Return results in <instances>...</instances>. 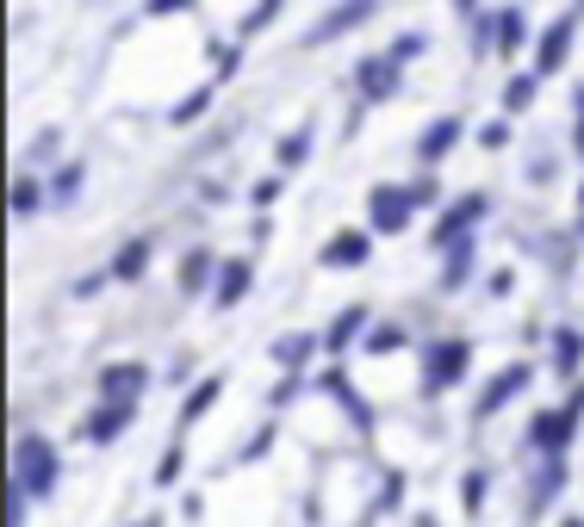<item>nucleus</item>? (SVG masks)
I'll list each match as a JSON object with an SVG mask.
<instances>
[{
    "label": "nucleus",
    "mask_w": 584,
    "mask_h": 527,
    "mask_svg": "<svg viewBox=\"0 0 584 527\" xmlns=\"http://www.w3.org/2000/svg\"><path fill=\"white\" fill-rule=\"evenodd\" d=\"M57 478H63V465H57V447H50L44 434H19L13 447V484L25 496H50L57 490Z\"/></svg>",
    "instance_id": "nucleus-1"
},
{
    "label": "nucleus",
    "mask_w": 584,
    "mask_h": 527,
    "mask_svg": "<svg viewBox=\"0 0 584 527\" xmlns=\"http://www.w3.org/2000/svg\"><path fill=\"white\" fill-rule=\"evenodd\" d=\"M578 416H584V385L572 391L560 410H535V422H529V441H535L541 459H560V453L572 447V428H578Z\"/></svg>",
    "instance_id": "nucleus-2"
},
{
    "label": "nucleus",
    "mask_w": 584,
    "mask_h": 527,
    "mask_svg": "<svg viewBox=\"0 0 584 527\" xmlns=\"http://www.w3.org/2000/svg\"><path fill=\"white\" fill-rule=\"evenodd\" d=\"M467 366H473V341H429V354H423V397H442V391H454L460 379H467Z\"/></svg>",
    "instance_id": "nucleus-3"
},
{
    "label": "nucleus",
    "mask_w": 584,
    "mask_h": 527,
    "mask_svg": "<svg viewBox=\"0 0 584 527\" xmlns=\"http://www.w3.org/2000/svg\"><path fill=\"white\" fill-rule=\"evenodd\" d=\"M411 211H423L417 205V186H373L367 193V230L373 236H398V230H411Z\"/></svg>",
    "instance_id": "nucleus-4"
},
{
    "label": "nucleus",
    "mask_w": 584,
    "mask_h": 527,
    "mask_svg": "<svg viewBox=\"0 0 584 527\" xmlns=\"http://www.w3.org/2000/svg\"><path fill=\"white\" fill-rule=\"evenodd\" d=\"M485 211H491V199L485 193H460L454 205H448L442 217H436V230H429V242H436V255H442L448 242H467V236L485 224Z\"/></svg>",
    "instance_id": "nucleus-5"
},
{
    "label": "nucleus",
    "mask_w": 584,
    "mask_h": 527,
    "mask_svg": "<svg viewBox=\"0 0 584 527\" xmlns=\"http://www.w3.org/2000/svg\"><path fill=\"white\" fill-rule=\"evenodd\" d=\"M578 13L584 7H572V13H560L547 31L535 38V75L547 81V75H560L566 69V56H572V31H578Z\"/></svg>",
    "instance_id": "nucleus-6"
},
{
    "label": "nucleus",
    "mask_w": 584,
    "mask_h": 527,
    "mask_svg": "<svg viewBox=\"0 0 584 527\" xmlns=\"http://www.w3.org/2000/svg\"><path fill=\"white\" fill-rule=\"evenodd\" d=\"M137 422V403H125V397H100L94 403V416H81V441H94V447H112L119 434Z\"/></svg>",
    "instance_id": "nucleus-7"
},
{
    "label": "nucleus",
    "mask_w": 584,
    "mask_h": 527,
    "mask_svg": "<svg viewBox=\"0 0 584 527\" xmlns=\"http://www.w3.org/2000/svg\"><path fill=\"white\" fill-rule=\"evenodd\" d=\"M355 87H361V106H379V100H392V93L404 87V69H398L386 50H379V56H361L355 62Z\"/></svg>",
    "instance_id": "nucleus-8"
},
{
    "label": "nucleus",
    "mask_w": 584,
    "mask_h": 527,
    "mask_svg": "<svg viewBox=\"0 0 584 527\" xmlns=\"http://www.w3.org/2000/svg\"><path fill=\"white\" fill-rule=\"evenodd\" d=\"M460 137H467V118H460V112H442V118H429V124H423V137H417V162H423V168H442L448 155H454Z\"/></svg>",
    "instance_id": "nucleus-9"
},
{
    "label": "nucleus",
    "mask_w": 584,
    "mask_h": 527,
    "mask_svg": "<svg viewBox=\"0 0 584 527\" xmlns=\"http://www.w3.org/2000/svg\"><path fill=\"white\" fill-rule=\"evenodd\" d=\"M94 391H100V397H125V403H137L143 391H150V366H143V360H112V366L94 372Z\"/></svg>",
    "instance_id": "nucleus-10"
},
{
    "label": "nucleus",
    "mask_w": 584,
    "mask_h": 527,
    "mask_svg": "<svg viewBox=\"0 0 584 527\" xmlns=\"http://www.w3.org/2000/svg\"><path fill=\"white\" fill-rule=\"evenodd\" d=\"M373 7H386V0H336L330 13L311 25V44H330V38H342V31H361L367 19H373Z\"/></svg>",
    "instance_id": "nucleus-11"
},
{
    "label": "nucleus",
    "mask_w": 584,
    "mask_h": 527,
    "mask_svg": "<svg viewBox=\"0 0 584 527\" xmlns=\"http://www.w3.org/2000/svg\"><path fill=\"white\" fill-rule=\"evenodd\" d=\"M317 385H324V391H330L336 403H342L355 428H361V434H373V403H367L361 391H355V379H348L342 366H324V372H317Z\"/></svg>",
    "instance_id": "nucleus-12"
},
{
    "label": "nucleus",
    "mask_w": 584,
    "mask_h": 527,
    "mask_svg": "<svg viewBox=\"0 0 584 527\" xmlns=\"http://www.w3.org/2000/svg\"><path fill=\"white\" fill-rule=\"evenodd\" d=\"M529 379H535V366H529V360H516V366H504V372H498V379H491L485 391H479V410H473V416H479V422H491V416H498V410H504L510 397H516L522 385H529Z\"/></svg>",
    "instance_id": "nucleus-13"
},
{
    "label": "nucleus",
    "mask_w": 584,
    "mask_h": 527,
    "mask_svg": "<svg viewBox=\"0 0 584 527\" xmlns=\"http://www.w3.org/2000/svg\"><path fill=\"white\" fill-rule=\"evenodd\" d=\"M367 255H373V230H336L330 242H324V267H367Z\"/></svg>",
    "instance_id": "nucleus-14"
},
{
    "label": "nucleus",
    "mask_w": 584,
    "mask_h": 527,
    "mask_svg": "<svg viewBox=\"0 0 584 527\" xmlns=\"http://www.w3.org/2000/svg\"><path fill=\"white\" fill-rule=\"evenodd\" d=\"M218 255H212V248H187V255H181V292L187 298H199V292H212V286H218Z\"/></svg>",
    "instance_id": "nucleus-15"
},
{
    "label": "nucleus",
    "mask_w": 584,
    "mask_h": 527,
    "mask_svg": "<svg viewBox=\"0 0 584 527\" xmlns=\"http://www.w3.org/2000/svg\"><path fill=\"white\" fill-rule=\"evenodd\" d=\"M249 286H255V261H224L218 267V286H212V304L237 310L243 298H249Z\"/></svg>",
    "instance_id": "nucleus-16"
},
{
    "label": "nucleus",
    "mask_w": 584,
    "mask_h": 527,
    "mask_svg": "<svg viewBox=\"0 0 584 527\" xmlns=\"http://www.w3.org/2000/svg\"><path fill=\"white\" fill-rule=\"evenodd\" d=\"M367 329H373V323H367V304H348V310H336V323L324 329V348H330V354L342 360V348H355V341H361Z\"/></svg>",
    "instance_id": "nucleus-17"
},
{
    "label": "nucleus",
    "mask_w": 584,
    "mask_h": 527,
    "mask_svg": "<svg viewBox=\"0 0 584 527\" xmlns=\"http://www.w3.org/2000/svg\"><path fill=\"white\" fill-rule=\"evenodd\" d=\"M473 267H479V242L467 236V242H448L442 248V292H460L467 279H473Z\"/></svg>",
    "instance_id": "nucleus-18"
},
{
    "label": "nucleus",
    "mask_w": 584,
    "mask_h": 527,
    "mask_svg": "<svg viewBox=\"0 0 584 527\" xmlns=\"http://www.w3.org/2000/svg\"><path fill=\"white\" fill-rule=\"evenodd\" d=\"M311 137H317V124L305 118L293 137H280V149H274V168H280V174H299V168H305V155H311Z\"/></svg>",
    "instance_id": "nucleus-19"
},
{
    "label": "nucleus",
    "mask_w": 584,
    "mask_h": 527,
    "mask_svg": "<svg viewBox=\"0 0 584 527\" xmlns=\"http://www.w3.org/2000/svg\"><path fill=\"white\" fill-rule=\"evenodd\" d=\"M578 366H584V335L578 329H553V372L578 379Z\"/></svg>",
    "instance_id": "nucleus-20"
},
{
    "label": "nucleus",
    "mask_w": 584,
    "mask_h": 527,
    "mask_svg": "<svg viewBox=\"0 0 584 527\" xmlns=\"http://www.w3.org/2000/svg\"><path fill=\"white\" fill-rule=\"evenodd\" d=\"M218 391H224V379H218V372H212V379H199V385H193L187 397H181V428H193V422L206 416L212 403H218Z\"/></svg>",
    "instance_id": "nucleus-21"
},
{
    "label": "nucleus",
    "mask_w": 584,
    "mask_h": 527,
    "mask_svg": "<svg viewBox=\"0 0 584 527\" xmlns=\"http://www.w3.org/2000/svg\"><path fill=\"white\" fill-rule=\"evenodd\" d=\"M317 348H324V341H317V335H305V329H299V335H280V341H274V360H280V372H299L305 360L317 354Z\"/></svg>",
    "instance_id": "nucleus-22"
},
{
    "label": "nucleus",
    "mask_w": 584,
    "mask_h": 527,
    "mask_svg": "<svg viewBox=\"0 0 584 527\" xmlns=\"http://www.w3.org/2000/svg\"><path fill=\"white\" fill-rule=\"evenodd\" d=\"M143 273H150V236H131L112 261V279H143Z\"/></svg>",
    "instance_id": "nucleus-23"
},
{
    "label": "nucleus",
    "mask_w": 584,
    "mask_h": 527,
    "mask_svg": "<svg viewBox=\"0 0 584 527\" xmlns=\"http://www.w3.org/2000/svg\"><path fill=\"white\" fill-rule=\"evenodd\" d=\"M44 205H50L44 180H38V174H19V180H13V217H38Z\"/></svg>",
    "instance_id": "nucleus-24"
},
{
    "label": "nucleus",
    "mask_w": 584,
    "mask_h": 527,
    "mask_svg": "<svg viewBox=\"0 0 584 527\" xmlns=\"http://www.w3.org/2000/svg\"><path fill=\"white\" fill-rule=\"evenodd\" d=\"M535 93H541V75H535V69H529V75H510L504 112H529V106H535Z\"/></svg>",
    "instance_id": "nucleus-25"
},
{
    "label": "nucleus",
    "mask_w": 584,
    "mask_h": 527,
    "mask_svg": "<svg viewBox=\"0 0 584 527\" xmlns=\"http://www.w3.org/2000/svg\"><path fill=\"white\" fill-rule=\"evenodd\" d=\"M280 7H286V0H255V13H249V19H243V25H237V44H249V38H262V31H268L274 19H280Z\"/></svg>",
    "instance_id": "nucleus-26"
},
{
    "label": "nucleus",
    "mask_w": 584,
    "mask_h": 527,
    "mask_svg": "<svg viewBox=\"0 0 584 527\" xmlns=\"http://www.w3.org/2000/svg\"><path fill=\"white\" fill-rule=\"evenodd\" d=\"M361 348H367V354H392V348H404V329H398V323H373Z\"/></svg>",
    "instance_id": "nucleus-27"
},
{
    "label": "nucleus",
    "mask_w": 584,
    "mask_h": 527,
    "mask_svg": "<svg viewBox=\"0 0 584 527\" xmlns=\"http://www.w3.org/2000/svg\"><path fill=\"white\" fill-rule=\"evenodd\" d=\"M206 106H212V87H193L187 100L168 112V118H174V124H193V118H206Z\"/></svg>",
    "instance_id": "nucleus-28"
},
{
    "label": "nucleus",
    "mask_w": 584,
    "mask_h": 527,
    "mask_svg": "<svg viewBox=\"0 0 584 527\" xmlns=\"http://www.w3.org/2000/svg\"><path fill=\"white\" fill-rule=\"evenodd\" d=\"M460 509L467 515L485 509V472H467V478H460Z\"/></svg>",
    "instance_id": "nucleus-29"
},
{
    "label": "nucleus",
    "mask_w": 584,
    "mask_h": 527,
    "mask_svg": "<svg viewBox=\"0 0 584 527\" xmlns=\"http://www.w3.org/2000/svg\"><path fill=\"white\" fill-rule=\"evenodd\" d=\"M504 143H510V118H485V124H479V149H504Z\"/></svg>",
    "instance_id": "nucleus-30"
},
{
    "label": "nucleus",
    "mask_w": 584,
    "mask_h": 527,
    "mask_svg": "<svg viewBox=\"0 0 584 527\" xmlns=\"http://www.w3.org/2000/svg\"><path fill=\"white\" fill-rule=\"evenodd\" d=\"M423 44H429L423 31H404V38H398V44H392V50H386V56H392V62H398V69H404V62H411V56H423Z\"/></svg>",
    "instance_id": "nucleus-31"
},
{
    "label": "nucleus",
    "mask_w": 584,
    "mask_h": 527,
    "mask_svg": "<svg viewBox=\"0 0 584 527\" xmlns=\"http://www.w3.org/2000/svg\"><path fill=\"white\" fill-rule=\"evenodd\" d=\"M404 503V472H386V484H379V509H398Z\"/></svg>",
    "instance_id": "nucleus-32"
},
{
    "label": "nucleus",
    "mask_w": 584,
    "mask_h": 527,
    "mask_svg": "<svg viewBox=\"0 0 584 527\" xmlns=\"http://www.w3.org/2000/svg\"><path fill=\"white\" fill-rule=\"evenodd\" d=\"M181 459H187V453H181V441H174V447L162 453V465H156V484H174V478H181Z\"/></svg>",
    "instance_id": "nucleus-33"
},
{
    "label": "nucleus",
    "mask_w": 584,
    "mask_h": 527,
    "mask_svg": "<svg viewBox=\"0 0 584 527\" xmlns=\"http://www.w3.org/2000/svg\"><path fill=\"white\" fill-rule=\"evenodd\" d=\"M193 0H143V19H174V13H187Z\"/></svg>",
    "instance_id": "nucleus-34"
},
{
    "label": "nucleus",
    "mask_w": 584,
    "mask_h": 527,
    "mask_svg": "<svg viewBox=\"0 0 584 527\" xmlns=\"http://www.w3.org/2000/svg\"><path fill=\"white\" fill-rule=\"evenodd\" d=\"M243 69V44H218V81H230Z\"/></svg>",
    "instance_id": "nucleus-35"
},
{
    "label": "nucleus",
    "mask_w": 584,
    "mask_h": 527,
    "mask_svg": "<svg viewBox=\"0 0 584 527\" xmlns=\"http://www.w3.org/2000/svg\"><path fill=\"white\" fill-rule=\"evenodd\" d=\"M572 112H578V118H572V149H578V155H584V87H578V93H572Z\"/></svg>",
    "instance_id": "nucleus-36"
},
{
    "label": "nucleus",
    "mask_w": 584,
    "mask_h": 527,
    "mask_svg": "<svg viewBox=\"0 0 584 527\" xmlns=\"http://www.w3.org/2000/svg\"><path fill=\"white\" fill-rule=\"evenodd\" d=\"M255 205H274L280 199V174H268V180H255V193H249Z\"/></svg>",
    "instance_id": "nucleus-37"
},
{
    "label": "nucleus",
    "mask_w": 584,
    "mask_h": 527,
    "mask_svg": "<svg viewBox=\"0 0 584 527\" xmlns=\"http://www.w3.org/2000/svg\"><path fill=\"white\" fill-rule=\"evenodd\" d=\"M293 397H299V372H286L280 385H274V410H280V403H293Z\"/></svg>",
    "instance_id": "nucleus-38"
},
{
    "label": "nucleus",
    "mask_w": 584,
    "mask_h": 527,
    "mask_svg": "<svg viewBox=\"0 0 584 527\" xmlns=\"http://www.w3.org/2000/svg\"><path fill=\"white\" fill-rule=\"evenodd\" d=\"M268 447H274V428H262V434H255V441H249V447L237 453V459H262V453H268Z\"/></svg>",
    "instance_id": "nucleus-39"
},
{
    "label": "nucleus",
    "mask_w": 584,
    "mask_h": 527,
    "mask_svg": "<svg viewBox=\"0 0 584 527\" xmlns=\"http://www.w3.org/2000/svg\"><path fill=\"white\" fill-rule=\"evenodd\" d=\"M106 279H112V273H81V279H75V298H94Z\"/></svg>",
    "instance_id": "nucleus-40"
},
{
    "label": "nucleus",
    "mask_w": 584,
    "mask_h": 527,
    "mask_svg": "<svg viewBox=\"0 0 584 527\" xmlns=\"http://www.w3.org/2000/svg\"><path fill=\"white\" fill-rule=\"evenodd\" d=\"M75 186H81V168H63V174H57V199H69Z\"/></svg>",
    "instance_id": "nucleus-41"
},
{
    "label": "nucleus",
    "mask_w": 584,
    "mask_h": 527,
    "mask_svg": "<svg viewBox=\"0 0 584 527\" xmlns=\"http://www.w3.org/2000/svg\"><path fill=\"white\" fill-rule=\"evenodd\" d=\"M454 7H460V13H467V19H479V0H454Z\"/></svg>",
    "instance_id": "nucleus-42"
},
{
    "label": "nucleus",
    "mask_w": 584,
    "mask_h": 527,
    "mask_svg": "<svg viewBox=\"0 0 584 527\" xmlns=\"http://www.w3.org/2000/svg\"><path fill=\"white\" fill-rule=\"evenodd\" d=\"M560 527H584V521H578V515H572V521H560Z\"/></svg>",
    "instance_id": "nucleus-43"
},
{
    "label": "nucleus",
    "mask_w": 584,
    "mask_h": 527,
    "mask_svg": "<svg viewBox=\"0 0 584 527\" xmlns=\"http://www.w3.org/2000/svg\"><path fill=\"white\" fill-rule=\"evenodd\" d=\"M417 527H436V521H429V515H423V521H417Z\"/></svg>",
    "instance_id": "nucleus-44"
},
{
    "label": "nucleus",
    "mask_w": 584,
    "mask_h": 527,
    "mask_svg": "<svg viewBox=\"0 0 584 527\" xmlns=\"http://www.w3.org/2000/svg\"><path fill=\"white\" fill-rule=\"evenodd\" d=\"M578 211H584V186H578Z\"/></svg>",
    "instance_id": "nucleus-45"
},
{
    "label": "nucleus",
    "mask_w": 584,
    "mask_h": 527,
    "mask_svg": "<svg viewBox=\"0 0 584 527\" xmlns=\"http://www.w3.org/2000/svg\"><path fill=\"white\" fill-rule=\"evenodd\" d=\"M578 7H584V0H578Z\"/></svg>",
    "instance_id": "nucleus-46"
}]
</instances>
